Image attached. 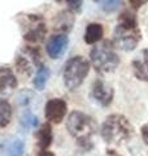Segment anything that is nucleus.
<instances>
[{"instance_id": "39448f33", "label": "nucleus", "mask_w": 148, "mask_h": 156, "mask_svg": "<svg viewBox=\"0 0 148 156\" xmlns=\"http://www.w3.org/2000/svg\"><path fill=\"white\" fill-rule=\"evenodd\" d=\"M90 72V62L85 57L76 56L72 57L64 68V83L66 89L76 90L82 85Z\"/></svg>"}, {"instance_id": "5701e85b", "label": "nucleus", "mask_w": 148, "mask_h": 156, "mask_svg": "<svg viewBox=\"0 0 148 156\" xmlns=\"http://www.w3.org/2000/svg\"><path fill=\"white\" fill-rule=\"evenodd\" d=\"M39 156H55L52 152H49V151H46V150H43L41 154H39Z\"/></svg>"}, {"instance_id": "9d476101", "label": "nucleus", "mask_w": 148, "mask_h": 156, "mask_svg": "<svg viewBox=\"0 0 148 156\" xmlns=\"http://www.w3.org/2000/svg\"><path fill=\"white\" fill-rule=\"evenodd\" d=\"M17 87V80L9 68H0V92L9 94Z\"/></svg>"}, {"instance_id": "7ed1b4c3", "label": "nucleus", "mask_w": 148, "mask_h": 156, "mask_svg": "<svg viewBox=\"0 0 148 156\" xmlns=\"http://www.w3.org/2000/svg\"><path fill=\"white\" fill-rule=\"evenodd\" d=\"M90 60L95 70L101 74L115 72L120 65V57L111 41H104L93 47L90 51Z\"/></svg>"}, {"instance_id": "a211bd4d", "label": "nucleus", "mask_w": 148, "mask_h": 156, "mask_svg": "<svg viewBox=\"0 0 148 156\" xmlns=\"http://www.w3.org/2000/svg\"><path fill=\"white\" fill-rule=\"evenodd\" d=\"M122 3V0H104L103 2V9L104 12L107 13H112V12H116L118 8H120Z\"/></svg>"}, {"instance_id": "412c9836", "label": "nucleus", "mask_w": 148, "mask_h": 156, "mask_svg": "<svg viewBox=\"0 0 148 156\" xmlns=\"http://www.w3.org/2000/svg\"><path fill=\"white\" fill-rule=\"evenodd\" d=\"M129 2H130L131 7L134 9H139L140 7H143L144 4L148 3V0H129Z\"/></svg>"}, {"instance_id": "b1692460", "label": "nucleus", "mask_w": 148, "mask_h": 156, "mask_svg": "<svg viewBox=\"0 0 148 156\" xmlns=\"http://www.w3.org/2000/svg\"><path fill=\"white\" fill-rule=\"evenodd\" d=\"M56 2H58V3H60V2H64V0H56Z\"/></svg>"}, {"instance_id": "f03ea898", "label": "nucleus", "mask_w": 148, "mask_h": 156, "mask_svg": "<svg viewBox=\"0 0 148 156\" xmlns=\"http://www.w3.org/2000/svg\"><path fill=\"white\" fill-rule=\"evenodd\" d=\"M66 129L83 148L90 150L92 147L91 138L95 134L96 124L90 116L79 111L72 112L66 121Z\"/></svg>"}, {"instance_id": "ddd939ff", "label": "nucleus", "mask_w": 148, "mask_h": 156, "mask_svg": "<svg viewBox=\"0 0 148 156\" xmlns=\"http://www.w3.org/2000/svg\"><path fill=\"white\" fill-rule=\"evenodd\" d=\"M12 117V107L7 100L0 98V128H4L9 124Z\"/></svg>"}, {"instance_id": "f3484780", "label": "nucleus", "mask_w": 148, "mask_h": 156, "mask_svg": "<svg viewBox=\"0 0 148 156\" xmlns=\"http://www.w3.org/2000/svg\"><path fill=\"white\" fill-rule=\"evenodd\" d=\"M16 68H17V70L21 73V74L26 76V77L31 76V73H33L31 65L29 64V61H27L25 57H22V56H19V57L17 58V61H16Z\"/></svg>"}, {"instance_id": "f257e3e1", "label": "nucleus", "mask_w": 148, "mask_h": 156, "mask_svg": "<svg viewBox=\"0 0 148 156\" xmlns=\"http://www.w3.org/2000/svg\"><path fill=\"white\" fill-rule=\"evenodd\" d=\"M140 42V31L135 16L130 11H125L113 34V44L122 51H132Z\"/></svg>"}, {"instance_id": "6ab92c4d", "label": "nucleus", "mask_w": 148, "mask_h": 156, "mask_svg": "<svg viewBox=\"0 0 148 156\" xmlns=\"http://www.w3.org/2000/svg\"><path fill=\"white\" fill-rule=\"evenodd\" d=\"M23 155V143L21 140H16L11 150H9V156H22Z\"/></svg>"}, {"instance_id": "0eeeda50", "label": "nucleus", "mask_w": 148, "mask_h": 156, "mask_svg": "<svg viewBox=\"0 0 148 156\" xmlns=\"http://www.w3.org/2000/svg\"><path fill=\"white\" fill-rule=\"evenodd\" d=\"M91 96L96 103H99L103 107H108L113 100L115 91H113L112 87L108 86L105 82H103L101 80H96L92 85Z\"/></svg>"}, {"instance_id": "4468645a", "label": "nucleus", "mask_w": 148, "mask_h": 156, "mask_svg": "<svg viewBox=\"0 0 148 156\" xmlns=\"http://www.w3.org/2000/svg\"><path fill=\"white\" fill-rule=\"evenodd\" d=\"M48 78H49V69L47 66H41L37 72L35 78H34V82H33L34 87L39 91L43 90L44 86L47 83V81H48Z\"/></svg>"}, {"instance_id": "dca6fc26", "label": "nucleus", "mask_w": 148, "mask_h": 156, "mask_svg": "<svg viewBox=\"0 0 148 156\" xmlns=\"http://www.w3.org/2000/svg\"><path fill=\"white\" fill-rule=\"evenodd\" d=\"M73 22H74L73 14L69 12H62L61 14H58V22L56 23V27L62 31H69L73 26Z\"/></svg>"}, {"instance_id": "f8f14e48", "label": "nucleus", "mask_w": 148, "mask_h": 156, "mask_svg": "<svg viewBox=\"0 0 148 156\" xmlns=\"http://www.w3.org/2000/svg\"><path fill=\"white\" fill-rule=\"evenodd\" d=\"M37 138H38V146L42 151L49 147V144L52 143V129L49 124H44L41 126V129L37 133Z\"/></svg>"}, {"instance_id": "20e7f679", "label": "nucleus", "mask_w": 148, "mask_h": 156, "mask_svg": "<svg viewBox=\"0 0 148 156\" xmlns=\"http://www.w3.org/2000/svg\"><path fill=\"white\" fill-rule=\"evenodd\" d=\"M134 133L132 126L125 116H108L101 125V136L107 143L120 144L130 138Z\"/></svg>"}, {"instance_id": "9b49d317", "label": "nucleus", "mask_w": 148, "mask_h": 156, "mask_svg": "<svg viewBox=\"0 0 148 156\" xmlns=\"http://www.w3.org/2000/svg\"><path fill=\"white\" fill-rule=\"evenodd\" d=\"M103 34H104V30H103V26L100 23H90L85 31V42L87 44H95V43L101 41Z\"/></svg>"}, {"instance_id": "6e6552de", "label": "nucleus", "mask_w": 148, "mask_h": 156, "mask_svg": "<svg viewBox=\"0 0 148 156\" xmlns=\"http://www.w3.org/2000/svg\"><path fill=\"white\" fill-rule=\"evenodd\" d=\"M69 39L65 34H56L47 43V53L51 58H60L68 48Z\"/></svg>"}, {"instance_id": "aec40b11", "label": "nucleus", "mask_w": 148, "mask_h": 156, "mask_svg": "<svg viewBox=\"0 0 148 156\" xmlns=\"http://www.w3.org/2000/svg\"><path fill=\"white\" fill-rule=\"evenodd\" d=\"M66 2H68L69 8L74 12L79 11V9L82 8V4H83V0H66Z\"/></svg>"}, {"instance_id": "423d86ee", "label": "nucleus", "mask_w": 148, "mask_h": 156, "mask_svg": "<svg viewBox=\"0 0 148 156\" xmlns=\"http://www.w3.org/2000/svg\"><path fill=\"white\" fill-rule=\"evenodd\" d=\"M66 109L68 105L65 101L62 99H58V98H55V99L47 101L46 108H44V115L49 122L60 124L66 115Z\"/></svg>"}, {"instance_id": "4be33fe9", "label": "nucleus", "mask_w": 148, "mask_h": 156, "mask_svg": "<svg viewBox=\"0 0 148 156\" xmlns=\"http://www.w3.org/2000/svg\"><path fill=\"white\" fill-rule=\"evenodd\" d=\"M142 136H143V140H144V143L148 144V125L142 126Z\"/></svg>"}, {"instance_id": "2eb2a0df", "label": "nucleus", "mask_w": 148, "mask_h": 156, "mask_svg": "<svg viewBox=\"0 0 148 156\" xmlns=\"http://www.w3.org/2000/svg\"><path fill=\"white\" fill-rule=\"evenodd\" d=\"M46 26L43 23H39L38 26H35L34 29H31L26 35H25V39L27 42H31V43H37V42H41L42 39L46 35Z\"/></svg>"}, {"instance_id": "1a4fd4ad", "label": "nucleus", "mask_w": 148, "mask_h": 156, "mask_svg": "<svg viewBox=\"0 0 148 156\" xmlns=\"http://www.w3.org/2000/svg\"><path fill=\"white\" fill-rule=\"evenodd\" d=\"M131 66L138 80L148 82V50H143L140 55L132 60Z\"/></svg>"}]
</instances>
